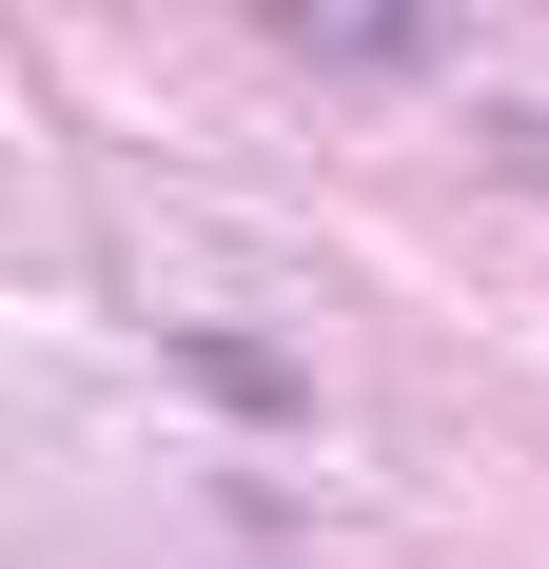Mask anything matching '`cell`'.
<instances>
[{"instance_id": "6da1fadb", "label": "cell", "mask_w": 549, "mask_h": 569, "mask_svg": "<svg viewBox=\"0 0 549 569\" xmlns=\"http://www.w3.org/2000/svg\"><path fill=\"white\" fill-rule=\"evenodd\" d=\"M197 393H236V412H295V353H236V335H197Z\"/></svg>"}]
</instances>
